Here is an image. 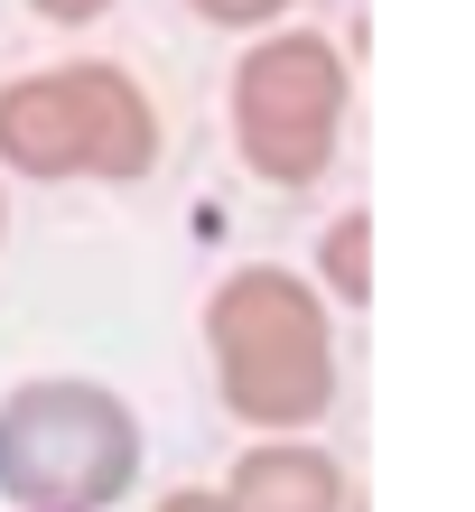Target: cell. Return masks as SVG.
Returning a JSON list of instances; mask_svg holds the SVG:
<instances>
[{
	"instance_id": "1",
	"label": "cell",
	"mask_w": 475,
	"mask_h": 512,
	"mask_svg": "<svg viewBox=\"0 0 475 512\" xmlns=\"http://www.w3.org/2000/svg\"><path fill=\"white\" fill-rule=\"evenodd\" d=\"M205 364L215 401L252 438H317L336 410V308L289 261H233L205 289Z\"/></svg>"
},
{
	"instance_id": "2",
	"label": "cell",
	"mask_w": 475,
	"mask_h": 512,
	"mask_svg": "<svg viewBox=\"0 0 475 512\" xmlns=\"http://www.w3.org/2000/svg\"><path fill=\"white\" fill-rule=\"evenodd\" d=\"M168 122L122 56H56L0 84V177L28 187H140Z\"/></svg>"
},
{
	"instance_id": "3",
	"label": "cell",
	"mask_w": 475,
	"mask_h": 512,
	"mask_svg": "<svg viewBox=\"0 0 475 512\" xmlns=\"http://www.w3.org/2000/svg\"><path fill=\"white\" fill-rule=\"evenodd\" d=\"M140 410L94 373H28L0 391V503L10 512H112L140 485Z\"/></svg>"
},
{
	"instance_id": "4",
	"label": "cell",
	"mask_w": 475,
	"mask_h": 512,
	"mask_svg": "<svg viewBox=\"0 0 475 512\" xmlns=\"http://www.w3.org/2000/svg\"><path fill=\"white\" fill-rule=\"evenodd\" d=\"M224 122H233V159H243L261 187L299 196L336 168L345 122H354V66L326 28H261L233 56L224 84Z\"/></svg>"
},
{
	"instance_id": "5",
	"label": "cell",
	"mask_w": 475,
	"mask_h": 512,
	"mask_svg": "<svg viewBox=\"0 0 475 512\" xmlns=\"http://www.w3.org/2000/svg\"><path fill=\"white\" fill-rule=\"evenodd\" d=\"M224 503L233 512H354V475L317 438H252L224 475Z\"/></svg>"
},
{
	"instance_id": "6",
	"label": "cell",
	"mask_w": 475,
	"mask_h": 512,
	"mask_svg": "<svg viewBox=\"0 0 475 512\" xmlns=\"http://www.w3.org/2000/svg\"><path fill=\"white\" fill-rule=\"evenodd\" d=\"M308 289L326 298V308H345V317L373 308V215H364V205L326 215L317 252H308Z\"/></svg>"
},
{
	"instance_id": "7",
	"label": "cell",
	"mask_w": 475,
	"mask_h": 512,
	"mask_svg": "<svg viewBox=\"0 0 475 512\" xmlns=\"http://www.w3.org/2000/svg\"><path fill=\"white\" fill-rule=\"evenodd\" d=\"M299 0H187V19H205L215 38H261V28H280Z\"/></svg>"
},
{
	"instance_id": "8",
	"label": "cell",
	"mask_w": 475,
	"mask_h": 512,
	"mask_svg": "<svg viewBox=\"0 0 475 512\" xmlns=\"http://www.w3.org/2000/svg\"><path fill=\"white\" fill-rule=\"evenodd\" d=\"M28 19H47V28H94V19H112L122 0H19Z\"/></svg>"
},
{
	"instance_id": "9",
	"label": "cell",
	"mask_w": 475,
	"mask_h": 512,
	"mask_svg": "<svg viewBox=\"0 0 475 512\" xmlns=\"http://www.w3.org/2000/svg\"><path fill=\"white\" fill-rule=\"evenodd\" d=\"M150 512H233V503H224V485H168Z\"/></svg>"
},
{
	"instance_id": "10",
	"label": "cell",
	"mask_w": 475,
	"mask_h": 512,
	"mask_svg": "<svg viewBox=\"0 0 475 512\" xmlns=\"http://www.w3.org/2000/svg\"><path fill=\"white\" fill-rule=\"evenodd\" d=\"M0 243H10V187H0Z\"/></svg>"
}]
</instances>
